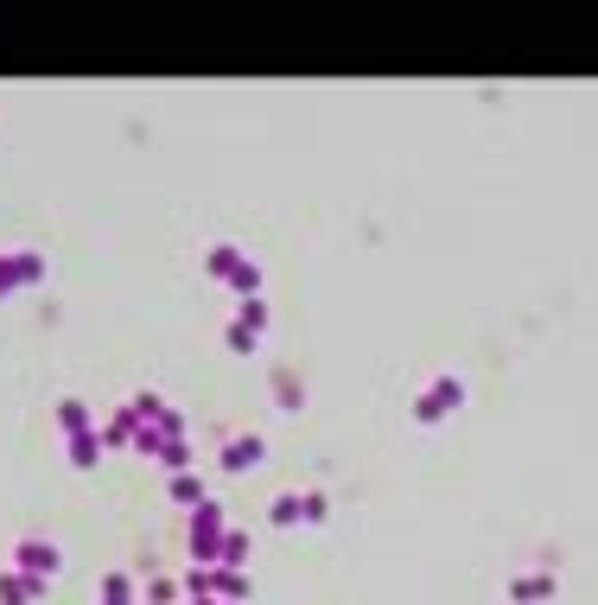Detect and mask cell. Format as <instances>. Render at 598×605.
Wrapping results in <instances>:
<instances>
[{
	"label": "cell",
	"instance_id": "6da1fadb",
	"mask_svg": "<svg viewBox=\"0 0 598 605\" xmlns=\"http://www.w3.org/2000/svg\"><path fill=\"white\" fill-rule=\"evenodd\" d=\"M45 274V255L39 249H13V255H0V293H20L32 287Z\"/></svg>",
	"mask_w": 598,
	"mask_h": 605
},
{
	"label": "cell",
	"instance_id": "7a4b0ae2",
	"mask_svg": "<svg viewBox=\"0 0 598 605\" xmlns=\"http://www.w3.org/2000/svg\"><path fill=\"white\" fill-rule=\"evenodd\" d=\"M39 593H45V580L20 574V567H13V574H0V605H32Z\"/></svg>",
	"mask_w": 598,
	"mask_h": 605
},
{
	"label": "cell",
	"instance_id": "3957f363",
	"mask_svg": "<svg viewBox=\"0 0 598 605\" xmlns=\"http://www.w3.org/2000/svg\"><path fill=\"white\" fill-rule=\"evenodd\" d=\"M51 567H58V548H51V542H20V574L45 580Z\"/></svg>",
	"mask_w": 598,
	"mask_h": 605
},
{
	"label": "cell",
	"instance_id": "277c9868",
	"mask_svg": "<svg viewBox=\"0 0 598 605\" xmlns=\"http://www.w3.org/2000/svg\"><path fill=\"white\" fill-rule=\"evenodd\" d=\"M446 408H459V383H433L427 402H420V421H439Z\"/></svg>",
	"mask_w": 598,
	"mask_h": 605
},
{
	"label": "cell",
	"instance_id": "5b68a950",
	"mask_svg": "<svg viewBox=\"0 0 598 605\" xmlns=\"http://www.w3.org/2000/svg\"><path fill=\"white\" fill-rule=\"evenodd\" d=\"M96 453H102V446H96L90 427H83V434H70V465H96Z\"/></svg>",
	"mask_w": 598,
	"mask_h": 605
},
{
	"label": "cell",
	"instance_id": "8992f818",
	"mask_svg": "<svg viewBox=\"0 0 598 605\" xmlns=\"http://www.w3.org/2000/svg\"><path fill=\"white\" fill-rule=\"evenodd\" d=\"M102 605H134V586H128V574H109V580H102Z\"/></svg>",
	"mask_w": 598,
	"mask_h": 605
},
{
	"label": "cell",
	"instance_id": "52a82bcc",
	"mask_svg": "<svg viewBox=\"0 0 598 605\" xmlns=\"http://www.w3.org/2000/svg\"><path fill=\"white\" fill-rule=\"evenodd\" d=\"M58 421L70 427V434H83V427H90V408L83 402H58Z\"/></svg>",
	"mask_w": 598,
	"mask_h": 605
},
{
	"label": "cell",
	"instance_id": "ba28073f",
	"mask_svg": "<svg viewBox=\"0 0 598 605\" xmlns=\"http://www.w3.org/2000/svg\"><path fill=\"white\" fill-rule=\"evenodd\" d=\"M172 497H179V504H191V497H204V491H198V478H191V472H179V478H172Z\"/></svg>",
	"mask_w": 598,
	"mask_h": 605
}]
</instances>
